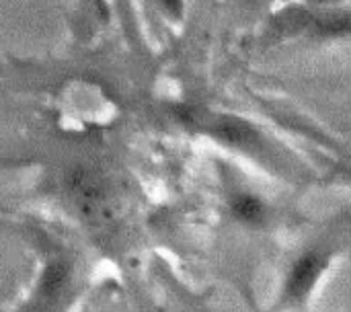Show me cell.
<instances>
[{
  "label": "cell",
  "mask_w": 351,
  "mask_h": 312,
  "mask_svg": "<svg viewBox=\"0 0 351 312\" xmlns=\"http://www.w3.org/2000/svg\"><path fill=\"white\" fill-rule=\"evenodd\" d=\"M160 2L175 19H179L183 14V0H160Z\"/></svg>",
  "instance_id": "obj_6"
},
{
  "label": "cell",
  "mask_w": 351,
  "mask_h": 312,
  "mask_svg": "<svg viewBox=\"0 0 351 312\" xmlns=\"http://www.w3.org/2000/svg\"><path fill=\"white\" fill-rule=\"evenodd\" d=\"M335 253L325 245H311L302 249L286 267L278 307L284 311H296L311 302L323 278L331 269Z\"/></svg>",
  "instance_id": "obj_1"
},
{
  "label": "cell",
  "mask_w": 351,
  "mask_h": 312,
  "mask_svg": "<svg viewBox=\"0 0 351 312\" xmlns=\"http://www.w3.org/2000/svg\"><path fill=\"white\" fill-rule=\"evenodd\" d=\"M226 204L232 220L251 230L267 226L271 218L269 204L253 189H232Z\"/></svg>",
  "instance_id": "obj_3"
},
{
  "label": "cell",
  "mask_w": 351,
  "mask_h": 312,
  "mask_svg": "<svg viewBox=\"0 0 351 312\" xmlns=\"http://www.w3.org/2000/svg\"><path fill=\"white\" fill-rule=\"evenodd\" d=\"M210 134L228 144V146H234V148H241V150H249V152H255L259 150L263 144H261V136L257 134V130L245 121V119H239V117H220L212 123L210 128Z\"/></svg>",
  "instance_id": "obj_4"
},
{
  "label": "cell",
  "mask_w": 351,
  "mask_h": 312,
  "mask_svg": "<svg viewBox=\"0 0 351 312\" xmlns=\"http://www.w3.org/2000/svg\"><path fill=\"white\" fill-rule=\"evenodd\" d=\"M70 282H72V265L68 259L53 257L45 261L35 284V296H33L35 307L43 311H49L51 307H56L66 294Z\"/></svg>",
  "instance_id": "obj_2"
},
{
  "label": "cell",
  "mask_w": 351,
  "mask_h": 312,
  "mask_svg": "<svg viewBox=\"0 0 351 312\" xmlns=\"http://www.w3.org/2000/svg\"><path fill=\"white\" fill-rule=\"evenodd\" d=\"M66 187H68V193L74 197V202L80 208H86V210L95 208L103 200V189L99 185L97 175H93V171L84 169V167H74L68 171Z\"/></svg>",
  "instance_id": "obj_5"
}]
</instances>
